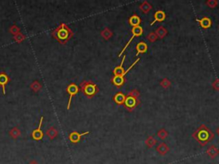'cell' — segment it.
<instances>
[{"mask_svg":"<svg viewBox=\"0 0 219 164\" xmlns=\"http://www.w3.org/2000/svg\"><path fill=\"white\" fill-rule=\"evenodd\" d=\"M74 32L64 23H61L52 32V36L60 44L64 45L73 37Z\"/></svg>","mask_w":219,"mask_h":164,"instance_id":"2","label":"cell"},{"mask_svg":"<svg viewBox=\"0 0 219 164\" xmlns=\"http://www.w3.org/2000/svg\"><path fill=\"white\" fill-rule=\"evenodd\" d=\"M215 135L213 132L206 127L205 124L200 125L193 132V138L199 142L201 146H206L208 143L212 140Z\"/></svg>","mask_w":219,"mask_h":164,"instance_id":"1","label":"cell"},{"mask_svg":"<svg viewBox=\"0 0 219 164\" xmlns=\"http://www.w3.org/2000/svg\"><path fill=\"white\" fill-rule=\"evenodd\" d=\"M10 81V78L8 76V74H5L4 72L0 73V87H2L3 90V93L5 95L6 92H5V85L8 84V82Z\"/></svg>","mask_w":219,"mask_h":164,"instance_id":"13","label":"cell"},{"mask_svg":"<svg viewBox=\"0 0 219 164\" xmlns=\"http://www.w3.org/2000/svg\"><path fill=\"white\" fill-rule=\"evenodd\" d=\"M28 164H39V163H38L36 161H34V160H32V161L29 162Z\"/></svg>","mask_w":219,"mask_h":164,"instance_id":"31","label":"cell"},{"mask_svg":"<svg viewBox=\"0 0 219 164\" xmlns=\"http://www.w3.org/2000/svg\"><path fill=\"white\" fill-rule=\"evenodd\" d=\"M206 4L210 8L214 9L218 5V1L217 0H207L206 2Z\"/></svg>","mask_w":219,"mask_h":164,"instance_id":"26","label":"cell"},{"mask_svg":"<svg viewBox=\"0 0 219 164\" xmlns=\"http://www.w3.org/2000/svg\"><path fill=\"white\" fill-rule=\"evenodd\" d=\"M206 153L211 158H215L218 156L219 150L218 148H216L215 145H211L208 148V150L206 151Z\"/></svg>","mask_w":219,"mask_h":164,"instance_id":"19","label":"cell"},{"mask_svg":"<svg viewBox=\"0 0 219 164\" xmlns=\"http://www.w3.org/2000/svg\"><path fill=\"white\" fill-rule=\"evenodd\" d=\"M154 32L156 33V35L158 36V39H164V37L168 34L167 29L163 26L158 27V28L155 30Z\"/></svg>","mask_w":219,"mask_h":164,"instance_id":"20","label":"cell"},{"mask_svg":"<svg viewBox=\"0 0 219 164\" xmlns=\"http://www.w3.org/2000/svg\"><path fill=\"white\" fill-rule=\"evenodd\" d=\"M87 134H89V132L79 133V132H76V131H74V132H72L70 134H69V138L70 142H72L73 144H77V143H79V142H80V140H81V137L87 135Z\"/></svg>","mask_w":219,"mask_h":164,"instance_id":"8","label":"cell"},{"mask_svg":"<svg viewBox=\"0 0 219 164\" xmlns=\"http://www.w3.org/2000/svg\"><path fill=\"white\" fill-rule=\"evenodd\" d=\"M80 90L83 92L87 98H93L96 94L99 93V87L93 81H83L80 86Z\"/></svg>","mask_w":219,"mask_h":164,"instance_id":"3","label":"cell"},{"mask_svg":"<svg viewBox=\"0 0 219 164\" xmlns=\"http://www.w3.org/2000/svg\"><path fill=\"white\" fill-rule=\"evenodd\" d=\"M147 49H148V45L145 42H139L138 44L136 45V56H139L140 54H143V53H145L147 52Z\"/></svg>","mask_w":219,"mask_h":164,"instance_id":"14","label":"cell"},{"mask_svg":"<svg viewBox=\"0 0 219 164\" xmlns=\"http://www.w3.org/2000/svg\"><path fill=\"white\" fill-rule=\"evenodd\" d=\"M128 94L130 95V96L135 97H136V98H139L140 96V92H139L137 89H133V90L130 91Z\"/></svg>","mask_w":219,"mask_h":164,"instance_id":"29","label":"cell"},{"mask_svg":"<svg viewBox=\"0 0 219 164\" xmlns=\"http://www.w3.org/2000/svg\"><path fill=\"white\" fill-rule=\"evenodd\" d=\"M129 25L132 26L133 27H138L140 26V23H141V18L139 16H137V15H133V16H131L129 17Z\"/></svg>","mask_w":219,"mask_h":164,"instance_id":"16","label":"cell"},{"mask_svg":"<svg viewBox=\"0 0 219 164\" xmlns=\"http://www.w3.org/2000/svg\"><path fill=\"white\" fill-rule=\"evenodd\" d=\"M112 99L117 105H123L126 99V95L123 92H118L113 96Z\"/></svg>","mask_w":219,"mask_h":164,"instance_id":"10","label":"cell"},{"mask_svg":"<svg viewBox=\"0 0 219 164\" xmlns=\"http://www.w3.org/2000/svg\"><path fill=\"white\" fill-rule=\"evenodd\" d=\"M101 36H102L105 40H109L113 36V32L109 27H105L104 30L101 31Z\"/></svg>","mask_w":219,"mask_h":164,"instance_id":"21","label":"cell"},{"mask_svg":"<svg viewBox=\"0 0 219 164\" xmlns=\"http://www.w3.org/2000/svg\"><path fill=\"white\" fill-rule=\"evenodd\" d=\"M166 18V14L163 10H157L154 14V21L151 23V26H152L156 22H162Z\"/></svg>","mask_w":219,"mask_h":164,"instance_id":"12","label":"cell"},{"mask_svg":"<svg viewBox=\"0 0 219 164\" xmlns=\"http://www.w3.org/2000/svg\"><path fill=\"white\" fill-rule=\"evenodd\" d=\"M46 134H47V136L50 138V139H52V140L53 138H56V137L58 136V130L55 128V127H50V128L46 131Z\"/></svg>","mask_w":219,"mask_h":164,"instance_id":"22","label":"cell"},{"mask_svg":"<svg viewBox=\"0 0 219 164\" xmlns=\"http://www.w3.org/2000/svg\"><path fill=\"white\" fill-rule=\"evenodd\" d=\"M157 143H158V141H157V139L153 136H149L148 138H146V140H145V145H146V146L148 148H152Z\"/></svg>","mask_w":219,"mask_h":164,"instance_id":"23","label":"cell"},{"mask_svg":"<svg viewBox=\"0 0 219 164\" xmlns=\"http://www.w3.org/2000/svg\"><path fill=\"white\" fill-rule=\"evenodd\" d=\"M10 135H11V137L13 138H18V136L20 135V131L18 130V128L17 127H14L13 129H11V131H10Z\"/></svg>","mask_w":219,"mask_h":164,"instance_id":"28","label":"cell"},{"mask_svg":"<svg viewBox=\"0 0 219 164\" xmlns=\"http://www.w3.org/2000/svg\"><path fill=\"white\" fill-rule=\"evenodd\" d=\"M111 82L116 87H122L125 84L126 78L122 75H113L111 78Z\"/></svg>","mask_w":219,"mask_h":164,"instance_id":"11","label":"cell"},{"mask_svg":"<svg viewBox=\"0 0 219 164\" xmlns=\"http://www.w3.org/2000/svg\"><path fill=\"white\" fill-rule=\"evenodd\" d=\"M218 27H219V26H218Z\"/></svg>","mask_w":219,"mask_h":164,"instance_id":"33","label":"cell"},{"mask_svg":"<svg viewBox=\"0 0 219 164\" xmlns=\"http://www.w3.org/2000/svg\"><path fill=\"white\" fill-rule=\"evenodd\" d=\"M43 120H44V116H41L40 117V120H39V127H37L36 129H34L32 132V138L36 140V141H39L41 140L43 137H44V133L42 132L41 127H42V124H43Z\"/></svg>","mask_w":219,"mask_h":164,"instance_id":"7","label":"cell"},{"mask_svg":"<svg viewBox=\"0 0 219 164\" xmlns=\"http://www.w3.org/2000/svg\"><path fill=\"white\" fill-rule=\"evenodd\" d=\"M157 136H158L160 139H162V140H164V139L169 136V133H168V132L165 129L161 128L160 130H158V132H157Z\"/></svg>","mask_w":219,"mask_h":164,"instance_id":"24","label":"cell"},{"mask_svg":"<svg viewBox=\"0 0 219 164\" xmlns=\"http://www.w3.org/2000/svg\"><path fill=\"white\" fill-rule=\"evenodd\" d=\"M160 86H161L163 88H164V89H168V88L171 87V82L167 78H164V79L160 81Z\"/></svg>","mask_w":219,"mask_h":164,"instance_id":"25","label":"cell"},{"mask_svg":"<svg viewBox=\"0 0 219 164\" xmlns=\"http://www.w3.org/2000/svg\"><path fill=\"white\" fill-rule=\"evenodd\" d=\"M146 39H147L148 41L153 43V42L157 41V39H158V36L156 35V33H155L154 32H149L148 35L146 36Z\"/></svg>","mask_w":219,"mask_h":164,"instance_id":"27","label":"cell"},{"mask_svg":"<svg viewBox=\"0 0 219 164\" xmlns=\"http://www.w3.org/2000/svg\"><path fill=\"white\" fill-rule=\"evenodd\" d=\"M132 37L129 39V42L127 43L125 45V46H124V48L122 50V52H120L119 53V55H118V57H121L122 55L123 54V52H125L126 51V49L128 48L129 47V45H130V43L133 41V39H135V38H136V37H140V36H141L142 35V33H143V28H142L140 26H138V27H133L132 28Z\"/></svg>","mask_w":219,"mask_h":164,"instance_id":"5","label":"cell"},{"mask_svg":"<svg viewBox=\"0 0 219 164\" xmlns=\"http://www.w3.org/2000/svg\"><path fill=\"white\" fill-rule=\"evenodd\" d=\"M79 90H80V88H79V87H78L76 84L71 83L68 86V87H67V92H68L69 96V99L68 105H67V109H69L72 97L75 96L79 92Z\"/></svg>","mask_w":219,"mask_h":164,"instance_id":"6","label":"cell"},{"mask_svg":"<svg viewBox=\"0 0 219 164\" xmlns=\"http://www.w3.org/2000/svg\"><path fill=\"white\" fill-rule=\"evenodd\" d=\"M125 58L126 56H124L123 57V60L121 62V64L114 68V70H113V74H114V75H122L123 77H125V75H124L125 71H124V68H123V62H124Z\"/></svg>","mask_w":219,"mask_h":164,"instance_id":"15","label":"cell"},{"mask_svg":"<svg viewBox=\"0 0 219 164\" xmlns=\"http://www.w3.org/2000/svg\"><path fill=\"white\" fill-rule=\"evenodd\" d=\"M211 87H212L214 90L219 92V79H216V80L213 81L212 84H211Z\"/></svg>","mask_w":219,"mask_h":164,"instance_id":"30","label":"cell"},{"mask_svg":"<svg viewBox=\"0 0 219 164\" xmlns=\"http://www.w3.org/2000/svg\"><path fill=\"white\" fill-rule=\"evenodd\" d=\"M140 103V100L139 99V98H136L135 97H132L129 95V94H127L123 106H124V108H125L127 111L132 112L133 110L135 109Z\"/></svg>","mask_w":219,"mask_h":164,"instance_id":"4","label":"cell"},{"mask_svg":"<svg viewBox=\"0 0 219 164\" xmlns=\"http://www.w3.org/2000/svg\"><path fill=\"white\" fill-rule=\"evenodd\" d=\"M156 151H158V153L161 155V156H164V155H166L168 152H169L170 148H169V146L166 145V143H164V142H163V143H160V144L157 146Z\"/></svg>","mask_w":219,"mask_h":164,"instance_id":"17","label":"cell"},{"mask_svg":"<svg viewBox=\"0 0 219 164\" xmlns=\"http://www.w3.org/2000/svg\"><path fill=\"white\" fill-rule=\"evenodd\" d=\"M196 21L199 22L200 26L203 29H208L210 28L211 25H212V21L211 18L205 16L202 19H196Z\"/></svg>","mask_w":219,"mask_h":164,"instance_id":"9","label":"cell"},{"mask_svg":"<svg viewBox=\"0 0 219 164\" xmlns=\"http://www.w3.org/2000/svg\"><path fill=\"white\" fill-rule=\"evenodd\" d=\"M151 9H152L151 4L149 2H147L146 0L143 1L141 4L140 5V10H141L144 14H148L151 11Z\"/></svg>","mask_w":219,"mask_h":164,"instance_id":"18","label":"cell"},{"mask_svg":"<svg viewBox=\"0 0 219 164\" xmlns=\"http://www.w3.org/2000/svg\"><path fill=\"white\" fill-rule=\"evenodd\" d=\"M216 133H217V134H218V135H219V127L217 129H216Z\"/></svg>","mask_w":219,"mask_h":164,"instance_id":"32","label":"cell"}]
</instances>
